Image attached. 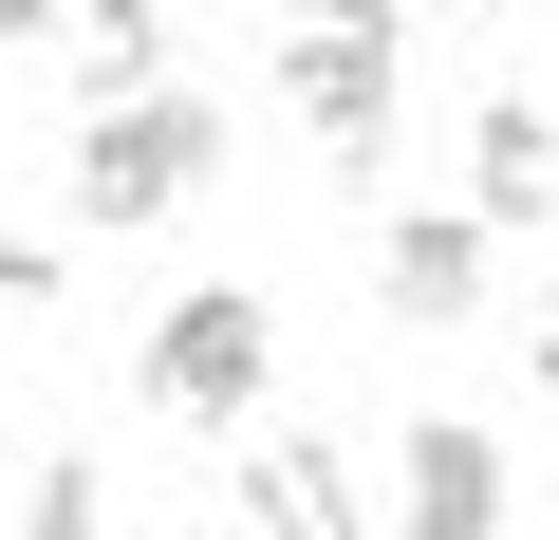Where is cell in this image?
I'll list each match as a JSON object with an SVG mask.
<instances>
[{
    "mask_svg": "<svg viewBox=\"0 0 559 540\" xmlns=\"http://www.w3.org/2000/svg\"><path fill=\"white\" fill-rule=\"evenodd\" d=\"M261 75H280V112L336 149V187H373L392 168V112H411V0H318Z\"/></svg>",
    "mask_w": 559,
    "mask_h": 540,
    "instance_id": "cell-1",
    "label": "cell"
},
{
    "mask_svg": "<svg viewBox=\"0 0 559 540\" xmlns=\"http://www.w3.org/2000/svg\"><path fill=\"white\" fill-rule=\"evenodd\" d=\"M205 168H224V112H205V94H131V112H75V224H168Z\"/></svg>",
    "mask_w": 559,
    "mask_h": 540,
    "instance_id": "cell-2",
    "label": "cell"
},
{
    "mask_svg": "<svg viewBox=\"0 0 559 540\" xmlns=\"http://www.w3.org/2000/svg\"><path fill=\"white\" fill-rule=\"evenodd\" d=\"M261 373H280V317L242 280H205V299L150 317V410L168 429H261Z\"/></svg>",
    "mask_w": 559,
    "mask_h": 540,
    "instance_id": "cell-3",
    "label": "cell"
},
{
    "mask_svg": "<svg viewBox=\"0 0 559 540\" xmlns=\"http://www.w3.org/2000/svg\"><path fill=\"white\" fill-rule=\"evenodd\" d=\"M485 242H503L485 205H392V224H373V299H392V317H466V299H485Z\"/></svg>",
    "mask_w": 559,
    "mask_h": 540,
    "instance_id": "cell-4",
    "label": "cell"
},
{
    "mask_svg": "<svg viewBox=\"0 0 559 540\" xmlns=\"http://www.w3.org/2000/svg\"><path fill=\"white\" fill-rule=\"evenodd\" d=\"M242 521L261 540H373V503H355V466L318 429H242Z\"/></svg>",
    "mask_w": 559,
    "mask_h": 540,
    "instance_id": "cell-5",
    "label": "cell"
},
{
    "mask_svg": "<svg viewBox=\"0 0 559 540\" xmlns=\"http://www.w3.org/2000/svg\"><path fill=\"white\" fill-rule=\"evenodd\" d=\"M466 205L485 224H559V112L540 94H485L466 112Z\"/></svg>",
    "mask_w": 559,
    "mask_h": 540,
    "instance_id": "cell-6",
    "label": "cell"
},
{
    "mask_svg": "<svg viewBox=\"0 0 559 540\" xmlns=\"http://www.w3.org/2000/svg\"><path fill=\"white\" fill-rule=\"evenodd\" d=\"M411 540H503V447L466 429V410H429L411 429V503H392Z\"/></svg>",
    "mask_w": 559,
    "mask_h": 540,
    "instance_id": "cell-7",
    "label": "cell"
},
{
    "mask_svg": "<svg viewBox=\"0 0 559 540\" xmlns=\"http://www.w3.org/2000/svg\"><path fill=\"white\" fill-rule=\"evenodd\" d=\"M168 57H187V0H94V57H75V112H131V94H168Z\"/></svg>",
    "mask_w": 559,
    "mask_h": 540,
    "instance_id": "cell-8",
    "label": "cell"
},
{
    "mask_svg": "<svg viewBox=\"0 0 559 540\" xmlns=\"http://www.w3.org/2000/svg\"><path fill=\"white\" fill-rule=\"evenodd\" d=\"M20 540H112V466H94V447H57V466L20 484Z\"/></svg>",
    "mask_w": 559,
    "mask_h": 540,
    "instance_id": "cell-9",
    "label": "cell"
},
{
    "mask_svg": "<svg viewBox=\"0 0 559 540\" xmlns=\"http://www.w3.org/2000/svg\"><path fill=\"white\" fill-rule=\"evenodd\" d=\"M0 317H57V242H0Z\"/></svg>",
    "mask_w": 559,
    "mask_h": 540,
    "instance_id": "cell-10",
    "label": "cell"
},
{
    "mask_svg": "<svg viewBox=\"0 0 559 540\" xmlns=\"http://www.w3.org/2000/svg\"><path fill=\"white\" fill-rule=\"evenodd\" d=\"M38 20H57V0H0V57H20V38H38Z\"/></svg>",
    "mask_w": 559,
    "mask_h": 540,
    "instance_id": "cell-11",
    "label": "cell"
},
{
    "mask_svg": "<svg viewBox=\"0 0 559 540\" xmlns=\"http://www.w3.org/2000/svg\"><path fill=\"white\" fill-rule=\"evenodd\" d=\"M429 20H503V0H429Z\"/></svg>",
    "mask_w": 559,
    "mask_h": 540,
    "instance_id": "cell-12",
    "label": "cell"
},
{
    "mask_svg": "<svg viewBox=\"0 0 559 540\" xmlns=\"http://www.w3.org/2000/svg\"><path fill=\"white\" fill-rule=\"evenodd\" d=\"M540 392H559V317H540Z\"/></svg>",
    "mask_w": 559,
    "mask_h": 540,
    "instance_id": "cell-13",
    "label": "cell"
},
{
    "mask_svg": "<svg viewBox=\"0 0 559 540\" xmlns=\"http://www.w3.org/2000/svg\"><path fill=\"white\" fill-rule=\"evenodd\" d=\"M131 540H168V521H131Z\"/></svg>",
    "mask_w": 559,
    "mask_h": 540,
    "instance_id": "cell-14",
    "label": "cell"
}]
</instances>
